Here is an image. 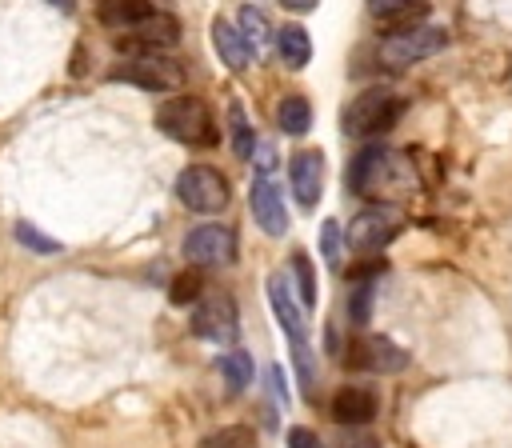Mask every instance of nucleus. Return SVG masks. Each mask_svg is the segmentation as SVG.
Segmentation results:
<instances>
[{
    "mask_svg": "<svg viewBox=\"0 0 512 448\" xmlns=\"http://www.w3.org/2000/svg\"><path fill=\"white\" fill-rule=\"evenodd\" d=\"M184 256H188L192 264H204V268L232 264V260H236V232L224 228V224H200V228L188 232Z\"/></svg>",
    "mask_w": 512,
    "mask_h": 448,
    "instance_id": "obj_11",
    "label": "nucleus"
},
{
    "mask_svg": "<svg viewBox=\"0 0 512 448\" xmlns=\"http://www.w3.org/2000/svg\"><path fill=\"white\" fill-rule=\"evenodd\" d=\"M200 448H256V432L244 424H232V428H220L216 436H208Z\"/></svg>",
    "mask_w": 512,
    "mask_h": 448,
    "instance_id": "obj_26",
    "label": "nucleus"
},
{
    "mask_svg": "<svg viewBox=\"0 0 512 448\" xmlns=\"http://www.w3.org/2000/svg\"><path fill=\"white\" fill-rule=\"evenodd\" d=\"M332 416H336V424H344V428H364V424L376 416V396H372L368 388L344 384V388L332 396Z\"/></svg>",
    "mask_w": 512,
    "mask_h": 448,
    "instance_id": "obj_14",
    "label": "nucleus"
},
{
    "mask_svg": "<svg viewBox=\"0 0 512 448\" xmlns=\"http://www.w3.org/2000/svg\"><path fill=\"white\" fill-rule=\"evenodd\" d=\"M280 4H284V8H292V12H312L320 0H280Z\"/></svg>",
    "mask_w": 512,
    "mask_h": 448,
    "instance_id": "obj_34",
    "label": "nucleus"
},
{
    "mask_svg": "<svg viewBox=\"0 0 512 448\" xmlns=\"http://www.w3.org/2000/svg\"><path fill=\"white\" fill-rule=\"evenodd\" d=\"M240 36H244V44H248V52L252 56H260L264 48H268V20H264V12L260 8H252V4H244L240 8V28H236Z\"/></svg>",
    "mask_w": 512,
    "mask_h": 448,
    "instance_id": "obj_21",
    "label": "nucleus"
},
{
    "mask_svg": "<svg viewBox=\"0 0 512 448\" xmlns=\"http://www.w3.org/2000/svg\"><path fill=\"white\" fill-rule=\"evenodd\" d=\"M192 332L200 340H212V344H232L236 332H240V316H236V300L228 292H208L196 300V312H192Z\"/></svg>",
    "mask_w": 512,
    "mask_h": 448,
    "instance_id": "obj_7",
    "label": "nucleus"
},
{
    "mask_svg": "<svg viewBox=\"0 0 512 448\" xmlns=\"http://www.w3.org/2000/svg\"><path fill=\"white\" fill-rule=\"evenodd\" d=\"M152 12H156L152 0H100V8H96L104 28H124V32L136 28L140 20H148Z\"/></svg>",
    "mask_w": 512,
    "mask_h": 448,
    "instance_id": "obj_16",
    "label": "nucleus"
},
{
    "mask_svg": "<svg viewBox=\"0 0 512 448\" xmlns=\"http://www.w3.org/2000/svg\"><path fill=\"white\" fill-rule=\"evenodd\" d=\"M112 84H132L144 92H172L184 84V68L176 60H168L164 52H148V56H124L120 64L108 68Z\"/></svg>",
    "mask_w": 512,
    "mask_h": 448,
    "instance_id": "obj_4",
    "label": "nucleus"
},
{
    "mask_svg": "<svg viewBox=\"0 0 512 448\" xmlns=\"http://www.w3.org/2000/svg\"><path fill=\"white\" fill-rule=\"evenodd\" d=\"M48 4H60L64 12H72V8H76V0H48Z\"/></svg>",
    "mask_w": 512,
    "mask_h": 448,
    "instance_id": "obj_36",
    "label": "nucleus"
},
{
    "mask_svg": "<svg viewBox=\"0 0 512 448\" xmlns=\"http://www.w3.org/2000/svg\"><path fill=\"white\" fill-rule=\"evenodd\" d=\"M276 124L288 132V136H304L312 128V104L304 96H284L280 108H276Z\"/></svg>",
    "mask_w": 512,
    "mask_h": 448,
    "instance_id": "obj_20",
    "label": "nucleus"
},
{
    "mask_svg": "<svg viewBox=\"0 0 512 448\" xmlns=\"http://www.w3.org/2000/svg\"><path fill=\"white\" fill-rule=\"evenodd\" d=\"M288 448H324L312 428H288Z\"/></svg>",
    "mask_w": 512,
    "mask_h": 448,
    "instance_id": "obj_29",
    "label": "nucleus"
},
{
    "mask_svg": "<svg viewBox=\"0 0 512 448\" xmlns=\"http://www.w3.org/2000/svg\"><path fill=\"white\" fill-rule=\"evenodd\" d=\"M320 232H324V256H328V260H336V244H340V224H336V220H324V228H320Z\"/></svg>",
    "mask_w": 512,
    "mask_h": 448,
    "instance_id": "obj_30",
    "label": "nucleus"
},
{
    "mask_svg": "<svg viewBox=\"0 0 512 448\" xmlns=\"http://www.w3.org/2000/svg\"><path fill=\"white\" fill-rule=\"evenodd\" d=\"M384 168H388V148H380V144L360 148L356 160L348 164V188H352L356 196H368V192H372V180H380Z\"/></svg>",
    "mask_w": 512,
    "mask_h": 448,
    "instance_id": "obj_15",
    "label": "nucleus"
},
{
    "mask_svg": "<svg viewBox=\"0 0 512 448\" xmlns=\"http://www.w3.org/2000/svg\"><path fill=\"white\" fill-rule=\"evenodd\" d=\"M344 364L348 368H360V372H400L408 364V352L400 344H392L388 336H352L348 348H344Z\"/></svg>",
    "mask_w": 512,
    "mask_h": 448,
    "instance_id": "obj_10",
    "label": "nucleus"
},
{
    "mask_svg": "<svg viewBox=\"0 0 512 448\" xmlns=\"http://www.w3.org/2000/svg\"><path fill=\"white\" fill-rule=\"evenodd\" d=\"M176 196L188 212H200V216H212L228 204V180L208 168V164H192L176 176Z\"/></svg>",
    "mask_w": 512,
    "mask_h": 448,
    "instance_id": "obj_5",
    "label": "nucleus"
},
{
    "mask_svg": "<svg viewBox=\"0 0 512 448\" xmlns=\"http://www.w3.org/2000/svg\"><path fill=\"white\" fill-rule=\"evenodd\" d=\"M268 304H272L280 328H284L288 340H292V360H296V372H300V388L312 392L316 372H312V352H308V320H304V308L296 304V296H292L284 272H272V276H268Z\"/></svg>",
    "mask_w": 512,
    "mask_h": 448,
    "instance_id": "obj_1",
    "label": "nucleus"
},
{
    "mask_svg": "<svg viewBox=\"0 0 512 448\" xmlns=\"http://www.w3.org/2000/svg\"><path fill=\"white\" fill-rule=\"evenodd\" d=\"M72 76H84V48H76L72 56Z\"/></svg>",
    "mask_w": 512,
    "mask_h": 448,
    "instance_id": "obj_35",
    "label": "nucleus"
},
{
    "mask_svg": "<svg viewBox=\"0 0 512 448\" xmlns=\"http://www.w3.org/2000/svg\"><path fill=\"white\" fill-rule=\"evenodd\" d=\"M16 240L24 244V248H32V252H60V240H52V236H44L36 224H16Z\"/></svg>",
    "mask_w": 512,
    "mask_h": 448,
    "instance_id": "obj_27",
    "label": "nucleus"
},
{
    "mask_svg": "<svg viewBox=\"0 0 512 448\" xmlns=\"http://www.w3.org/2000/svg\"><path fill=\"white\" fill-rule=\"evenodd\" d=\"M400 116H404V100L392 88H368L344 108V132L356 140H372L384 136Z\"/></svg>",
    "mask_w": 512,
    "mask_h": 448,
    "instance_id": "obj_3",
    "label": "nucleus"
},
{
    "mask_svg": "<svg viewBox=\"0 0 512 448\" xmlns=\"http://www.w3.org/2000/svg\"><path fill=\"white\" fill-rule=\"evenodd\" d=\"M428 0H408V4H400L396 12H388V16H380L376 20V28H380V36H400V32H408V28H420V24H428Z\"/></svg>",
    "mask_w": 512,
    "mask_h": 448,
    "instance_id": "obj_19",
    "label": "nucleus"
},
{
    "mask_svg": "<svg viewBox=\"0 0 512 448\" xmlns=\"http://www.w3.org/2000/svg\"><path fill=\"white\" fill-rule=\"evenodd\" d=\"M176 44H180V20L168 12H152L148 20H140L136 28H128L116 40V52L120 56H148V52H164Z\"/></svg>",
    "mask_w": 512,
    "mask_h": 448,
    "instance_id": "obj_8",
    "label": "nucleus"
},
{
    "mask_svg": "<svg viewBox=\"0 0 512 448\" xmlns=\"http://www.w3.org/2000/svg\"><path fill=\"white\" fill-rule=\"evenodd\" d=\"M248 200H252L256 224H260L268 236H284V232H288V208H284V196H280V188L272 184L268 172H256V180H252V188H248Z\"/></svg>",
    "mask_w": 512,
    "mask_h": 448,
    "instance_id": "obj_12",
    "label": "nucleus"
},
{
    "mask_svg": "<svg viewBox=\"0 0 512 448\" xmlns=\"http://www.w3.org/2000/svg\"><path fill=\"white\" fill-rule=\"evenodd\" d=\"M212 44H216V52H220V60L232 68V72H244L248 68V60H252V52H248V44H244V36L228 24V20H212Z\"/></svg>",
    "mask_w": 512,
    "mask_h": 448,
    "instance_id": "obj_17",
    "label": "nucleus"
},
{
    "mask_svg": "<svg viewBox=\"0 0 512 448\" xmlns=\"http://www.w3.org/2000/svg\"><path fill=\"white\" fill-rule=\"evenodd\" d=\"M388 264H384V256L380 260H360V268H352V280H368V276H376V272H384Z\"/></svg>",
    "mask_w": 512,
    "mask_h": 448,
    "instance_id": "obj_31",
    "label": "nucleus"
},
{
    "mask_svg": "<svg viewBox=\"0 0 512 448\" xmlns=\"http://www.w3.org/2000/svg\"><path fill=\"white\" fill-rule=\"evenodd\" d=\"M368 312H372V284H360L348 300V316L352 324H368Z\"/></svg>",
    "mask_w": 512,
    "mask_h": 448,
    "instance_id": "obj_28",
    "label": "nucleus"
},
{
    "mask_svg": "<svg viewBox=\"0 0 512 448\" xmlns=\"http://www.w3.org/2000/svg\"><path fill=\"white\" fill-rule=\"evenodd\" d=\"M288 180H292V196L300 200V208H312L320 200L324 188V156L316 148H304L288 160Z\"/></svg>",
    "mask_w": 512,
    "mask_h": 448,
    "instance_id": "obj_13",
    "label": "nucleus"
},
{
    "mask_svg": "<svg viewBox=\"0 0 512 448\" xmlns=\"http://www.w3.org/2000/svg\"><path fill=\"white\" fill-rule=\"evenodd\" d=\"M228 124H232V152H236L240 160H248V156L256 152V132H252V124L244 120V108H240V104L228 108Z\"/></svg>",
    "mask_w": 512,
    "mask_h": 448,
    "instance_id": "obj_23",
    "label": "nucleus"
},
{
    "mask_svg": "<svg viewBox=\"0 0 512 448\" xmlns=\"http://www.w3.org/2000/svg\"><path fill=\"white\" fill-rule=\"evenodd\" d=\"M400 4H408V0H368V12L380 20V16H388V12H396Z\"/></svg>",
    "mask_w": 512,
    "mask_h": 448,
    "instance_id": "obj_32",
    "label": "nucleus"
},
{
    "mask_svg": "<svg viewBox=\"0 0 512 448\" xmlns=\"http://www.w3.org/2000/svg\"><path fill=\"white\" fill-rule=\"evenodd\" d=\"M276 52H280V60L288 68H304L312 60V40H308V32L300 24H284L276 32Z\"/></svg>",
    "mask_w": 512,
    "mask_h": 448,
    "instance_id": "obj_18",
    "label": "nucleus"
},
{
    "mask_svg": "<svg viewBox=\"0 0 512 448\" xmlns=\"http://www.w3.org/2000/svg\"><path fill=\"white\" fill-rule=\"evenodd\" d=\"M200 292H204V280H200L196 272H180V276L168 284V300H172L176 308L196 304V300H200Z\"/></svg>",
    "mask_w": 512,
    "mask_h": 448,
    "instance_id": "obj_25",
    "label": "nucleus"
},
{
    "mask_svg": "<svg viewBox=\"0 0 512 448\" xmlns=\"http://www.w3.org/2000/svg\"><path fill=\"white\" fill-rule=\"evenodd\" d=\"M292 272H296V288H300L296 304H300L304 312H308V308H316V272H312L308 252H296V256H292Z\"/></svg>",
    "mask_w": 512,
    "mask_h": 448,
    "instance_id": "obj_24",
    "label": "nucleus"
},
{
    "mask_svg": "<svg viewBox=\"0 0 512 448\" xmlns=\"http://www.w3.org/2000/svg\"><path fill=\"white\" fill-rule=\"evenodd\" d=\"M156 128L164 136H172L180 144H196V148H212L220 140L208 104L196 100V96H172L168 104H160L156 108Z\"/></svg>",
    "mask_w": 512,
    "mask_h": 448,
    "instance_id": "obj_2",
    "label": "nucleus"
},
{
    "mask_svg": "<svg viewBox=\"0 0 512 448\" xmlns=\"http://www.w3.org/2000/svg\"><path fill=\"white\" fill-rule=\"evenodd\" d=\"M400 228H404V216L400 212H392V208H368V212L352 216L344 240H348L352 252H380L384 244H392L400 236Z\"/></svg>",
    "mask_w": 512,
    "mask_h": 448,
    "instance_id": "obj_9",
    "label": "nucleus"
},
{
    "mask_svg": "<svg viewBox=\"0 0 512 448\" xmlns=\"http://www.w3.org/2000/svg\"><path fill=\"white\" fill-rule=\"evenodd\" d=\"M448 44V32L436 28V24H420V28H408L400 36H384L380 44V64L384 68H408L416 60H428L436 52H444Z\"/></svg>",
    "mask_w": 512,
    "mask_h": 448,
    "instance_id": "obj_6",
    "label": "nucleus"
},
{
    "mask_svg": "<svg viewBox=\"0 0 512 448\" xmlns=\"http://www.w3.org/2000/svg\"><path fill=\"white\" fill-rule=\"evenodd\" d=\"M340 448H380V444H376L372 436H348V440H344Z\"/></svg>",
    "mask_w": 512,
    "mask_h": 448,
    "instance_id": "obj_33",
    "label": "nucleus"
},
{
    "mask_svg": "<svg viewBox=\"0 0 512 448\" xmlns=\"http://www.w3.org/2000/svg\"><path fill=\"white\" fill-rule=\"evenodd\" d=\"M220 372H224V380H228L232 392H244V388L252 384V372H256V368H252V356L236 348V352H228V356L220 360Z\"/></svg>",
    "mask_w": 512,
    "mask_h": 448,
    "instance_id": "obj_22",
    "label": "nucleus"
}]
</instances>
